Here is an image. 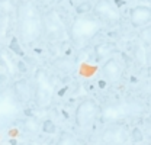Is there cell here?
I'll return each mask as SVG.
<instances>
[{
    "instance_id": "6da1fadb",
    "label": "cell",
    "mask_w": 151,
    "mask_h": 145,
    "mask_svg": "<svg viewBox=\"0 0 151 145\" xmlns=\"http://www.w3.org/2000/svg\"><path fill=\"white\" fill-rule=\"evenodd\" d=\"M16 25L18 34L22 42L31 45L37 42L44 34L42 15L31 0H22L16 9Z\"/></svg>"
},
{
    "instance_id": "7a4b0ae2",
    "label": "cell",
    "mask_w": 151,
    "mask_h": 145,
    "mask_svg": "<svg viewBox=\"0 0 151 145\" xmlns=\"http://www.w3.org/2000/svg\"><path fill=\"white\" fill-rule=\"evenodd\" d=\"M102 26H103V22L96 15L94 16L78 15L73 20L68 29V38L76 48H83L89 41H92L102 31Z\"/></svg>"
},
{
    "instance_id": "3957f363",
    "label": "cell",
    "mask_w": 151,
    "mask_h": 145,
    "mask_svg": "<svg viewBox=\"0 0 151 145\" xmlns=\"http://www.w3.org/2000/svg\"><path fill=\"white\" fill-rule=\"evenodd\" d=\"M34 86H35V103L38 108L47 109L51 106L52 99H54V93L55 87L54 83L50 77V74L45 71L44 68H38L34 75Z\"/></svg>"
},
{
    "instance_id": "277c9868",
    "label": "cell",
    "mask_w": 151,
    "mask_h": 145,
    "mask_svg": "<svg viewBox=\"0 0 151 145\" xmlns=\"http://www.w3.org/2000/svg\"><path fill=\"white\" fill-rule=\"evenodd\" d=\"M20 105L22 102L15 94L13 87H3L1 90V100H0V115L3 125L13 122L20 115Z\"/></svg>"
},
{
    "instance_id": "5b68a950",
    "label": "cell",
    "mask_w": 151,
    "mask_h": 145,
    "mask_svg": "<svg viewBox=\"0 0 151 145\" xmlns=\"http://www.w3.org/2000/svg\"><path fill=\"white\" fill-rule=\"evenodd\" d=\"M99 113V108L97 103L94 102L93 99H84L83 102H80V105L76 109V125L80 129H90L96 122Z\"/></svg>"
},
{
    "instance_id": "8992f818",
    "label": "cell",
    "mask_w": 151,
    "mask_h": 145,
    "mask_svg": "<svg viewBox=\"0 0 151 145\" xmlns=\"http://www.w3.org/2000/svg\"><path fill=\"white\" fill-rule=\"evenodd\" d=\"M93 13L106 25H116L121 20V13L116 6L111 0H97L94 3Z\"/></svg>"
},
{
    "instance_id": "52a82bcc",
    "label": "cell",
    "mask_w": 151,
    "mask_h": 145,
    "mask_svg": "<svg viewBox=\"0 0 151 145\" xmlns=\"http://www.w3.org/2000/svg\"><path fill=\"white\" fill-rule=\"evenodd\" d=\"M42 25H44V34L51 41H58L64 36V25L55 10H50L45 15H42Z\"/></svg>"
},
{
    "instance_id": "ba28073f",
    "label": "cell",
    "mask_w": 151,
    "mask_h": 145,
    "mask_svg": "<svg viewBox=\"0 0 151 145\" xmlns=\"http://www.w3.org/2000/svg\"><path fill=\"white\" fill-rule=\"evenodd\" d=\"M13 91L18 96V99L22 103H28L31 100H34L35 97V86L32 83H29L26 78H19L13 83Z\"/></svg>"
},
{
    "instance_id": "9c48e42d",
    "label": "cell",
    "mask_w": 151,
    "mask_h": 145,
    "mask_svg": "<svg viewBox=\"0 0 151 145\" xmlns=\"http://www.w3.org/2000/svg\"><path fill=\"white\" fill-rule=\"evenodd\" d=\"M129 20H131L132 26H135V28L147 26L151 22V7H148V6L132 7L131 12H129Z\"/></svg>"
},
{
    "instance_id": "30bf717a",
    "label": "cell",
    "mask_w": 151,
    "mask_h": 145,
    "mask_svg": "<svg viewBox=\"0 0 151 145\" xmlns=\"http://www.w3.org/2000/svg\"><path fill=\"white\" fill-rule=\"evenodd\" d=\"M102 74L109 83H118L122 77V67L116 58H109L102 67Z\"/></svg>"
},
{
    "instance_id": "8fae6325",
    "label": "cell",
    "mask_w": 151,
    "mask_h": 145,
    "mask_svg": "<svg viewBox=\"0 0 151 145\" xmlns=\"http://www.w3.org/2000/svg\"><path fill=\"white\" fill-rule=\"evenodd\" d=\"M128 113V109L125 105H111L103 109L102 112V121L106 123H115L119 119H122Z\"/></svg>"
},
{
    "instance_id": "7c38bea8",
    "label": "cell",
    "mask_w": 151,
    "mask_h": 145,
    "mask_svg": "<svg viewBox=\"0 0 151 145\" xmlns=\"http://www.w3.org/2000/svg\"><path fill=\"white\" fill-rule=\"evenodd\" d=\"M103 141L109 144H122L127 141V128L122 125H113L103 134Z\"/></svg>"
},
{
    "instance_id": "4fadbf2b",
    "label": "cell",
    "mask_w": 151,
    "mask_h": 145,
    "mask_svg": "<svg viewBox=\"0 0 151 145\" xmlns=\"http://www.w3.org/2000/svg\"><path fill=\"white\" fill-rule=\"evenodd\" d=\"M116 51V45L113 42L109 41H105V42H100L94 47V55L97 60H103V58H108L109 55Z\"/></svg>"
},
{
    "instance_id": "5bb4252c",
    "label": "cell",
    "mask_w": 151,
    "mask_h": 145,
    "mask_svg": "<svg viewBox=\"0 0 151 145\" xmlns=\"http://www.w3.org/2000/svg\"><path fill=\"white\" fill-rule=\"evenodd\" d=\"M22 122H23L22 123L23 131L28 132V134H37L38 131H39V123H38L37 119H34V118H26Z\"/></svg>"
},
{
    "instance_id": "9a60e30c",
    "label": "cell",
    "mask_w": 151,
    "mask_h": 145,
    "mask_svg": "<svg viewBox=\"0 0 151 145\" xmlns=\"http://www.w3.org/2000/svg\"><path fill=\"white\" fill-rule=\"evenodd\" d=\"M93 9L94 4H92V1H89V0H84V1H81L76 6L77 15H89L90 12H93Z\"/></svg>"
},
{
    "instance_id": "2e32d148",
    "label": "cell",
    "mask_w": 151,
    "mask_h": 145,
    "mask_svg": "<svg viewBox=\"0 0 151 145\" xmlns=\"http://www.w3.org/2000/svg\"><path fill=\"white\" fill-rule=\"evenodd\" d=\"M42 131L44 134H48V135H52L57 132V125L51 121V119H47L42 122Z\"/></svg>"
},
{
    "instance_id": "e0dca14e",
    "label": "cell",
    "mask_w": 151,
    "mask_h": 145,
    "mask_svg": "<svg viewBox=\"0 0 151 145\" xmlns=\"http://www.w3.org/2000/svg\"><path fill=\"white\" fill-rule=\"evenodd\" d=\"M9 50H10V52H15V54L19 55V57H23V50H22L20 45H19L18 38H12V39H10Z\"/></svg>"
},
{
    "instance_id": "ac0fdd59",
    "label": "cell",
    "mask_w": 151,
    "mask_h": 145,
    "mask_svg": "<svg viewBox=\"0 0 151 145\" xmlns=\"http://www.w3.org/2000/svg\"><path fill=\"white\" fill-rule=\"evenodd\" d=\"M131 141L132 142H142L144 141V134L139 128H134L131 131Z\"/></svg>"
},
{
    "instance_id": "d6986e66",
    "label": "cell",
    "mask_w": 151,
    "mask_h": 145,
    "mask_svg": "<svg viewBox=\"0 0 151 145\" xmlns=\"http://www.w3.org/2000/svg\"><path fill=\"white\" fill-rule=\"evenodd\" d=\"M57 142H58V144H76V139H74V136H73L71 134H68V132H63V134L60 135V138H58Z\"/></svg>"
},
{
    "instance_id": "ffe728a7",
    "label": "cell",
    "mask_w": 151,
    "mask_h": 145,
    "mask_svg": "<svg viewBox=\"0 0 151 145\" xmlns=\"http://www.w3.org/2000/svg\"><path fill=\"white\" fill-rule=\"evenodd\" d=\"M139 38H141L142 41H145V42L151 41V28H145V29H142V31H141V34H139Z\"/></svg>"
},
{
    "instance_id": "44dd1931",
    "label": "cell",
    "mask_w": 151,
    "mask_h": 145,
    "mask_svg": "<svg viewBox=\"0 0 151 145\" xmlns=\"http://www.w3.org/2000/svg\"><path fill=\"white\" fill-rule=\"evenodd\" d=\"M147 72H148V77H151V65L148 67V71H147Z\"/></svg>"
}]
</instances>
